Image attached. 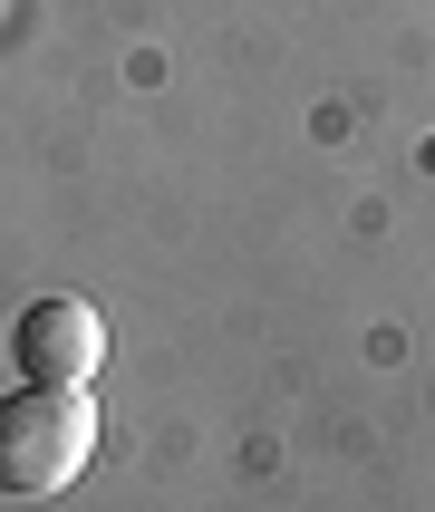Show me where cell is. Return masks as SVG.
<instances>
[{"instance_id":"3","label":"cell","mask_w":435,"mask_h":512,"mask_svg":"<svg viewBox=\"0 0 435 512\" xmlns=\"http://www.w3.org/2000/svg\"><path fill=\"white\" fill-rule=\"evenodd\" d=\"M426 165H435V145H426Z\"/></svg>"},{"instance_id":"1","label":"cell","mask_w":435,"mask_h":512,"mask_svg":"<svg viewBox=\"0 0 435 512\" xmlns=\"http://www.w3.org/2000/svg\"><path fill=\"white\" fill-rule=\"evenodd\" d=\"M97 455V406L87 387H20V397H0V493H68Z\"/></svg>"},{"instance_id":"2","label":"cell","mask_w":435,"mask_h":512,"mask_svg":"<svg viewBox=\"0 0 435 512\" xmlns=\"http://www.w3.org/2000/svg\"><path fill=\"white\" fill-rule=\"evenodd\" d=\"M10 368H20V387H87V377L107 368V319L87 310L78 290L29 300L10 319Z\"/></svg>"}]
</instances>
